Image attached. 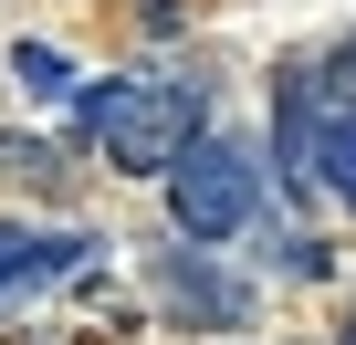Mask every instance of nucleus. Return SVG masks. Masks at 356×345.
<instances>
[{"label":"nucleus","mask_w":356,"mask_h":345,"mask_svg":"<svg viewBox=\"0 0 356 345\" xmlns=\"http://www.w3.org/2000/svg\"><path fill=\"white\" fill-rule=\"evenodd\" d=\"M84 251H95L84 230H22V220H0V303H22V293L84 272Z\"/></svg>","instance_id":"7ed1b4c3"},{"label":"nucleus","mask_w":356,"mask_h":345,"mask_svg":"<svg viewBox=\"0 0 356 345\" xmlns=\"http://www.w3.org/2000/svg\"><path fill=\"white\" fill-rule=\"evenodd\" d=\"M314 94H325L335 115H356V42H335V53L314 63Z\"/></svg>","instance_id":"0eeeda50"},{"label":"nucleus","mask_w":356,"mask_h":345,"mask_svg":"<svg viewBox=\"0 0 356 345\" xmlns=\"http://www.w3.org/2000/svg\"><path fill=\"white\" fill-rule=\"evenodd\" d=\"M335 345H356V314H346V335H335Z\"/></svg>","instance_id":"9d476101"},{"label":"nucleus","mask_w":356,"mask_h":345,"mask_svg":"<svg viewBox=\"0 0 356 345\" xmlns=\"http://www.w3.org/2000/svg\"><path fill=\"white\" fill-rule=\"evenodd\" d=\"M0 167H22V178H53V146H22V136H0Z\"/></svg>","instance_id":"1a4fd4ad"},{"label":"nucleus","mask_w":356,"mask_h":345,"mask_svg":"<svg viewBox=\"0 0 356 345\" xmlns=\"http://www.w3.org/2000/svg\"><path fill=\"white\" fill-rule=\"evenodd\" d=\"M11 74H22L32 94H63V84H74V63H63V53H42V42H22V53H11Z\"/></svg>","instance_id":"6e6552de"},{"label":"nucleus","mask_w":356,"mask_h":345,"mask_svg":"<svg viewBox=\"0 0 356 345\" xmlns=\"http://www.w3.org/2000/svg\"><path fill=\"white\" fill-rule=\"evenodd\" d=\"M273 157H283V178H314V167H325V94H314V63L283 74V94H273Z\"/></svg>","instance_id":"39448f33"},{"label":"nucleus","mask_w":356,"mask_h":345,"mask_svg":"<svg viewBox=\"0 0 356 345\" xmlns=\"http://www.w3.org/2000/svg\"><path fill=\"white\" fill-rule=\"evenodd\" d=\"M252 210H262V167H252V146L200 136L189 157L168 167V220H178V241H231V230H252Z\"/></svg>","instance_id":"f03ea898"},{"label":"nucleus","mask_w":356,"mask_h":345,"mask_svg":"<svg viewBox=\"0 0 356 345\" xmlns=\"http://www.w3.org/2000/svg\"><path fill=\"white\" fill-rule=\"evenodd\" d=\"M157 293H168V314H189V324H241L252 314V293L231 272H210L200 251H157Z\"/></svg>","instance_id":"20e7f679"},{"label":"nucleus","mask_w":356,"mask_h":345,"mask_svg":"<svg viewBox=\"0 0 356 345\" xmlns=\"http://www.w3.org/2000/svg\"><path fill=\"white\" fill-rule=\"evenodd\" d=\"M325 189L356 210V115H335V126H325Z\"/></svg>","instance_id":"423d86ee"},{"label":"nucleus","mask_w":356,"mask_h":345,"mask_svg":"<svg viewBox=\"0 0 356 345\" xmlns=\"http://www.w3.org/2000/svg\"><path fill=\"white\" fill-rule=\"evenodd\" d=\"M200 115H210V94L178 84V74H115V84L84 94V136L126 178H168V167L200 146Z\"/></svg>","instance_id":"f257e3e1"}]
</instances>
